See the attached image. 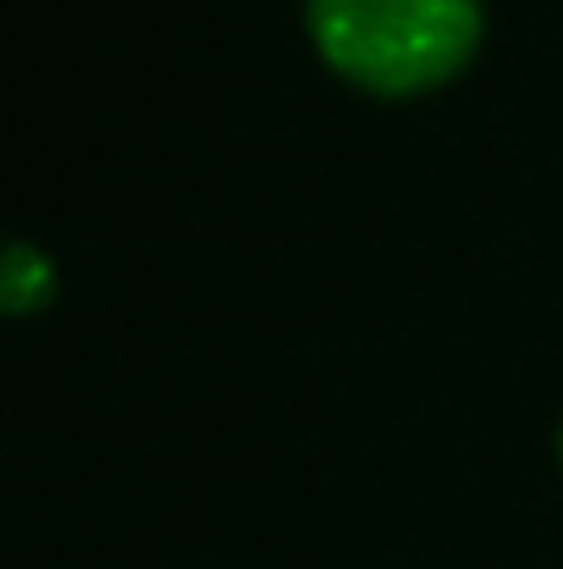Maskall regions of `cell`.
Masks as SVG:
<instances>
[{"label":"cell","instance_id":"6da1fadb","mask_svg":"<svg viewBox=\"0 0 563 569\" xmlns=\"http://www.w3.org/2000/svg\"><path fill=\"white\" fill-rule=\"evenodd\" d=\"M321 56L375 94H420L453 78L481 33V0H304Z\"/></svg>","mask_w":563,"mask_h":569},{"label":"cell","instance_id":"7a4b0ae2","mask_svg":"<svg viewBox=\"0 0 563 569\" xmlns=\"http://www.w3.org/2000/svg\"><path fill=\"white\" fill-rule=\"evenodd\" d=\"M50 293H56V260L39 243L11 238L6 260H0V305H6V316H28V310L50 305Z\"/></svg>","mask_w":563,"mask_h":569},{"label":"cell","instance_id":"3957f363","mask_svg":"<svg viewBox=\"0 0 563 569\" xmlns=\"http://www.w3.org/2000/svg\"><path fill=\"white\" fill-rule=\"evenodd\" d=\"M559 453H563V426H559Z\"/></svg>","mask_w":563,"mask_h":569}]
</instances>
